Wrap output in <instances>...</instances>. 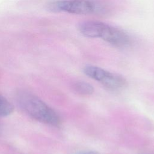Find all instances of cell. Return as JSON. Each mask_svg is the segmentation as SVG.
I'll return each instance as SVG.
<instances>
[{
    "mask_svg": "<svg viewBox=\"0 0 154 154\" xmlns=\"http://www.w3.org/2000/svg\"><path fill=\"white\" fill-rule=\"evenodd\" d=\"M78 29L86 37L100 38L117 48L127 47L131 42L129 36L123 31L99 21H83L78 24Z\"/></svg>",
    "mask_w": 154,
    "mask_h": 154,
    "instance_id": "cell-1",
    "label": "cell"
},
{
    "mask_svg": "<svg viewBox=\"0 0 154 154\" xmlns=\"http://www.w3.org/2000/svg\"><path fill=\"white\" fill-rule=\"evenodd\" d=\"M49 9L55 12L75 14H103L110 9V5L103 0H62L52 2Z\"/></svg>",
    "mask_w": 154,
    "mask_h": 154,
    "instance_id": "cell-3",
    "label": "cell"
},
{
    "mask_svg": "<svg viewBox=\"0 0 154 154\" xmlns=\"http://www.w3.org/2000/svg\"><path fill=\"white\" fill-rule=\"evenodd\" d=\"M141 154H150V153H141Z\"/></svg>",
    "mask_w": 154,
    "mask_h": 154,
    "instance_id": "cell-8",
    "label": "cell"
},
{
    "mask_svg": "<svg viewBox=\"0 0 154 154\" xmlns=\"http://www.w3.org/2000/svg\"><path fill=\"white\" fill-rule=\"evenodd\" d=\"M73 89L76 93L85 96L92 94L94 91L93 87L90 84L82 81L75 82L73 85Z\"/></svg>",
    "mask_w": 154,
    "mask_h": 154,
    "instance_id": "cell-5",
    "label": "cell"
},
{
    "mask_svg": "<svg viewBox=\"0 0 154 154\" xmlns=\"http://www.w3.org/2000/svg\"><path fill=\"white\" fill-rule=\"evenodd\" d=\"M17 99L23 110L37 121L52 126H58L60 123L57 113L35 96L22 92L18 94Z\"/></svg>",
    "mask_w": 154,
    "mask_h": 154,
    "instance_id": "cell-2",
    "label": "cell"
},
{
    "mask_svg": "<svg viewBox=\"0 0 154 154\" xmlns=\"http://www.w3.org/2000/svg\"><path fill=\"white\" fill-rule=\"evenodd\" d=\"M78 154H99L96 151H93V150H88V151H84L80 153H78Z\"/></svg>",
    "mask_w": 154,
    "mask_h": 154,
    "instance_id": "cell-7",
    "label": "cell"
},
{
    "mask_svg": "<svg viewBox=\"0 0 154 154\" xmlns=\"http://www.w3.org/2000/svg\"><path fill=\"white\" fill-rule=\"evenodd\" d=\"M84 72L88 77L100 82L105 87L112 90L123 88L127 84L126 79L122 76L109 72L99 67L86 66L84 69Z\"/></svg>",
    "mask_w": 154,
    "mask_h": 154,
    "instance_id": "cell-4",
    "label": "cell"
},
{
    "mask_svg": "<svg viewBox=\"0 0 154 154\" xmlns=\"http://www.w3.org/2000/svg\"><path fill=\"white\" fill-rule=\"evenodd\" d=\"M13 111V106L11 103L4 97L0 96V117H5Z\"/></svg>",
    "mask_w": 154,
    "mask_h": 154,
    "instance_id": "cell-6",
    "label": "cell"
}]
</instances>
